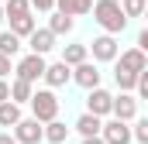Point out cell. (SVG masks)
I'll list each match as a JSON object with an SVG mask.
<instances>
[{
  "mask_svg": "<svg viewBox=\"0 0 148 144\" xmlns=\"http://www.w3.org/2000/svg\"><path fill=\"white\" fill-rule=\"evenodd\" d=\"M3 100H10V82H7V79H0V103H3Z\"/></svg>",
  "mask_w": 148,
  "mask_h": 144,
  "instance_id": "29",
  "label": "cell"
},
{
  "mask_svg": "<svg viewBox=\"0 0 148 144\" xmlns=\"http://www.w3.org/2000/svg\"><path fill=\"white\" fill-rule=\"evenodd\" d=\"M121 7H124V14L127 17H141L148 7V0H121Z\"/></svg>",
  "mask_w": 148,
  "mask_h": 144,
  "instance_id": "24",
  "label": "cell"
},
{
  "mask_svg": "<svg viewBox=\"0 0 148 144\" xmlns=\"http://www.w3.org/2000/svg\"><path fill=\"white\" fill-rule=\"evenodd\" d=\"M55 7L69 17H79V14H90L93 10V0H55Z\"/></svg>",
  "mask_w": 148,
  "mask_h": 144,
  "instance_id": "15",
  "label": "cell"
},
{
  "mask_svg": "<svg viewBox=\"0 0 148 144\" xmlns=\"http://www.w3.org/2000/svg\"><path fill=\"white\" fill-rule=\"evenodd\" d=\"M100 137H103L107 144H131V141H134V130L127 127V120L114 117V120H107V124H103Z\"/></svg>",
  "mask_w": 148,
  "mask_h": 144,
  "instance_id": "5",
  "label": "cell"
},
{
  "mask_svg": "<svg viewBox=\"0 0 148 144\" xmlns=\"http://www.w3.org/2000/svg\"><path fill=\"white\" fill-rule=\"evenodd\" d=\"M17 120H21V103L3 100V103H0V127H14Z\"/></svg>",
  "mask_w": 148,
  "mask_h": 144,
  "instance_id": "16",
  "label": "cell"
},
{
  "mask_svg": "<svg viewBox=\"0 0 148 144\" xmlns=\"http://www.w3.org/2000/svg\"><path fill=\"white\" fill-rule=\"evenodd\" d=\"M134 113H138V100H134L131 93L114 96V117H121V120H134Z\"/></svg>",
  "mask_w": 148,
  "mask_h": 144,
  "instance_id": "11",
  "label": "cell"
},
{
  "mask_svg": "<svg viewBox=\"0 0 148 144\" xmlns=\"http://www.w3.org/2000/svg\"><path fill=\"white\" fill-rule=\"evenodd\" d=\"M117 65H124V69H131V72H141V69H148V55L141 52V48L121 52V62H117Z\"/></svg>",
  "mask_w": 148,
  "mask_h": 144,
  "instance_id": "12",
  "label": "cell"
},
{
  "mask_svg": "<svg viewBox=\"0 0 148 144\" xmlns=\"http://www.w3.org/2000/svg\"><path fill=\"white\" fill-rule=\"evenodd\" d=\"M76 130H79L83 137H93V134H100V130H103V120H100L97 113H90V110H86V113L76 120Z\"/></svg>",
  "mask_w": 148,
  "mask_h": 144,
  "instance_id": "13",
  "label": "cell"
},
{
  "mask_svg": "<svg viewBox=\"0 0 148 144\" xmlns=\"http://www.w3.org/2000/svg\"><path fill=\"white\" fill-rule=\"evenodd\" d=\"M0 144H21V141H17L14 134H0Z\"/></svg>",
  "mask_w": 148,
  "mask_h": 144,
  "instance_id": "31",
  "label": "cell"
},
{
  "mask_svg": "<svg viewBox=\"0 0 148 144\" xmlns=\"http://www.w3.org/2000/svg\"><path fill=\"white\" fill-rule=\"evenodd\" d=\"M3 21H7V10H3V3H0V24H3Z\"/></svg>",
  "mask_w": 148,
  "mask_h": 144,
  "instance_id": "33",
  "label": "cell"
},
{
  "mask_svg": "<svg viewBox=\"0 0 148 144\" xmlns=\"http://www.w3.org/2000/svg\"><path fill=\"white\" fill-rule=\"evenodd\" d=\"M28 48L31 52H38V55H48L52 48H55V31L52 28H41V31H31V38H28Z\"/></svg>",
  "mask_w": 148,
  "mask_h": 144,
  "instance_id": "9",
  "label": "cell"
},
{
  "mask_svg": "<svg viewBox=\"0 0 148 144\" xmlns=\"http://www.w3.org/2000/svg\"><path fill=\"white\" fill-rule=\"evenodd\" d=\"M73 82L83 86V89H97L100 86V69L93 62H79V65H73Z\"/></svg>",
  "mask_w": 148,
  "mask_h": 144,
  "instance_id": "6",
  "label": "cell"
},
{
  "mask_svg": "<svg viewBox=\"0 0 148 144\" xmlns=\"http://www.w3.org/2000/svg\"><path fill=\"white\" fill-rule=\"evenodd\" d=\"M45 69H48L45 55H38V52H31V55H24V58L17 62V69H14V75H17V79H28V82H38V79H45Z\"/></svg>",
  "mask_w": 148,
  "mask_h": 144,
  "instance_id": "4",
  "label": "cell"
},
{
  "mask_svg": "<svg viewBox=\"0 0 148 144\" xmlns=\"http://www.w3.org/2000/svg\"><path fill=\"white\" fill-rule=\"evenodd\" d=\"M145 17H148V7H145Z\"/></svg>",
  "mask_w": 148,
  "mask_h": 144,
  "instance_id": "34",
  "label": "cell"
},
{
  "mask_svg": "<svg viewBox=\"0 0 148 144\" xmlns=\"http://www.w3.org/2000/svg\"><path fill=\"white\" fill-rule=\"evenodd\" d=\"M10 31H14L17 38H31V31H35V17H31V14L14 17V21H10Z\"/></svg>",
  "mask_w": 148,
  "mask_h": 144,
  "instance_id": "21",
  "label": "cell"
},
{
  "mask_svg": "<svg viewBox=\"0 0 148 144\" xmlns=\"http://www.w3.org/2000/svg\"><path fill=\"white\" fill-rule=\"evenodd\" d=\"M48 28H52L55 35H69V31L76 28V21L69 17V14H62V10H59V14H52V21H48Z\"/></svg>",
  "mask_w": 148,
  "mask_h": 144,
  "instance_id": "20",
  "label": "cell"
},
{
  "mask_svg": "<svg viewBox=\"0 0 148 144\" xmlns=\"http://www.w3.org/2000/svg\"><path fill=\"white\" fill-rule=\"evenodd\" d=\"M0 3H7V0H0Z\"/></svg>",
  "mask_w": 148,
  "mask_h": 144,
  "instance_id": "35",
  "label": "cell"
},
{
  "mask_svg": "<svg viewBox=\"0 0 148 144\" xmlns=\"http://www.w3.org/2000/svg\"><path fill=\"white\" fill-rule=\"evenodd\" d=\"M31 7H38V10H45V14H48V10L55 7V0H31Z\"/></svg>",
  "mask_w": 148,
  "mask_h": 144,
  "instance_id": "28",
  "label": "cell"
},
{
  "mask_svg": "<svg viewBox=\"0 0 148 144\" xmlns=\"http://www.w3.org/2000/svg\"><path fill=\"white\" fill-rule=\"evenodd\" d=\"M7 75H10V55L0 52V79H7Z\"/></svg>",
  "mask_w": 148,
  "mask_h": 144,
  "instance_id": "27",
  "label": "cell"
},
{
  "mask_svg": "<svg viewBox=\"0 0 148 144\" xmlns=\"http://www.w3.org/2000/svg\"><path fill=\"white\" fill-rule=\"evenodd\" d=\"M138 96H141V100H148V69L138 72Z\"/></svg>",
  "mask_w": 148,
  "mask_h": 144,
  "instance_id": "26",
  "label": "cell"
},
{
  "mask_svg": "<svg viewBox=\"0 0 148 144\" xmlns=\"http://www.w3.org/2000/svg\"><path fill=\"white\" fill-rule=\"evenodd\" d=\"M93 17H97V24L107 35H121L127 28V14H124V7L117 0H97L93 3Z\"/></svg>",
  "mask_w": 148,
  "mask_h": 144,
  "instance_id": "1",
  "label": "cell"
},
{
  "mask_svg": "<svg viewBox=\"0 0 148 144\" xmlns=\"http://www.w3.org/2000/svg\"><path fill=\"white\" fill-rule=\"evenodd\" d=\"M14 137L21 144H41L45 141V124H41L38 117H21V120L14 124Z\"/></svg>",
  "mask_w": 148,
  "mask_h": 144,
  "instance_id": "3",
  "label": "cell"
},
{
  "mask_svg": "<svg viewBox=\"0 0 148 144\" xmlns=\"http://www.w3.org/2000/svg\"><path fill=\"white\" fill-rule=\"evenodd\" d=\"M66 137H69V127H66L62 120H48V124H45V141L48 144H62Z\"/></svg>",
  "mask_w": 148,
  "mask_h": 144,
  "instance_id": "17",
  "label": "cell"
},
{
  "mask_svg": "<svg viewBox=\"0 0 148 144\" xmlns=\"http://www.w3.org/2000/svg\"><path fill=\"white\" fill-rule=\"evenodd\" d=\"M3 10H7L10 21H14V17H24V14H31V0H7Z\"/></svg>",
  "mask_w": 148,
  "mask_h": 144,
  "instance_id": "23",
  "label": "cell"
},
{
  "mask_svg": "<svg viewBox=\"0 0 148 144\" xmlns=\"http://www.w3.org/2000/svg\"><path fill=\"white\" fill-rule=\"evenodd\" d=\"M138 48H141V52H145V55H148V28H145V31H141V35H138Z\"/></svg>",
  "mask_w": 148,
  "mask_h": 144,
  "instance_id": "30",
  "label": "cell"
},
{
  "mask_svg": "<svg viewBox=\"0 0 148 144\" xmlns=\"http://www.w3.org/2000/svg\"><path fill=\"white\" fill-rule=\"evenodd\" d=\"M83 144H107V141H103L100 134H93V137H83Z\"/></svg>",
  "mask_w": 148,
  "mask_h": 144,
  "instance_id": "32",
  "label": "cell"
},
{
  "mask_svg": "<svg viewBox=\"0 0 148 144\" xmlns=\"http://www.w3.org/2000/svg\"><path fill=\"white\" fill-rule=\"evenodd\" d=\"M134 141H138V144H148V117L138 120V127H134Z\"/></svg>",
  "mask_w": 148,
  "mask_h": 144,
  "instance_id": "25",
  "label": "cell"
},
{
  "mask_svg": "<svg viewBox=\"0 0 148 144\" xmlns=\"http://www.w3.org/2000/svg\"><path fill=\"white\" fill-rule=\"evenodd\" d=\"M114 79H117L121 93H131V89H138V72L124 69V65H117V72H114Z\"/></svg>",
  "mask_w": 148,
  "mask_h": 144,
  "instance_id": "18",
  "label": "cell"
},
{
  "mask_svg": "<svg viewBox=\"0 0 148 144\" xmlns=\"http://www.w3.org/2000/svg\"><path fill=\"white\" fill-rule=\"evenodd\" d=\"M90 52H93L97 62H114V58H117V41H114V35L93 38V41H90Z\"/></svg>",
  "mask_w": 148,
  "mask_h": 144,
  "instance_id": "7",
  "label": "cell"
},
{
  "mask_svg": "<svg viewBox=\"0 0 148 144\" xmlns=\"http://www.w3.org/2000/svg\"><path fill=\"white\" fill-rule=\"evenodd\" d=\"M0 52H3V55H10V58H14V55H17V52H21V38L14 35V31H0Z\"/></svg>",
  "mask_w": 148,
  "mask_h": 144,
  "instance_id": "22",
  "label": "cell"
},
{
  "mask_svg": "<svg viewBox=\"0 0 148 144\" xmlns=\"http://www.w3.org/2000/svg\"><path fill=\"white\" fill-rule=\"evenodd\" d=\"M86 55H90V45H66V52H62V62L79 65V62H86Z\"/></svg>",
  "mask_w": 148,
  "mask_h": 144,
  "instance_id": "19",
  "label": "cell"
},
{
  "mask_svg": "<svg viewBox=\"0 0 148 144\" xmlns=\"http://www.w3.org/2000/svg\"><path fill=\"white\" fill-rule=\"evenodd\" d=\"M31 96H35V82H28V79H14L10 82V100L14 103H31Z\"/></svg>",
  "mask_w": 148,
  "mask_h": 144,
  "instance_id": "14",
  "label": "cell"
},
{
  "mask_svg": "<svg viewBox=\"0 0 148 144\" xmlns=\"http://www.w3.org/2000/svg\"><path fill=\"white\" fill-rule=\"evenodd\" d=\"M69 79H73V65H69V62H52V65L45 69V82H48L52 89L66 86Z\"/></svg>",
  "mask_w": 148,
  "mask_h": 144,
  "instance_id": "10",
  "label": "cell"
},
{
  "mask_svg": "<svg viewBox=\"0 0 148 144\" xmlns=\"http://www.w3.org/2000/svg\"><path fill=\"white\" fill-rule=\"evenodd\" d=\"M86 107H90V113H97V117H107V113H114V96L107 93V89H90V96H86Z\"/></svg>",
  "mask_w": 148,
  "mask_h": 144,
  "instance_id": "8",
  "label": "cell"
},
{
  "mask_svg": "<svg viewBox=\"0 0 148 144\" xmlns=\"http://www.w3.org/2000/svg\"><path fill=\"white\" fill-rule=\"evenodd\" d=\"M31 113H35L41 124L55 120V117H59V100H55V93H52V89H38L35 96H31Z\"/></svg>",
  "mask_w": 148,
  "mask_h": 144,
  "instance_id": "2",
  "label": "cell"
}]
</instances>
